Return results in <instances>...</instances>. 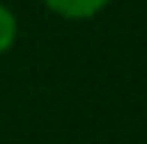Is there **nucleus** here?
<instances>
[{
    "instance_id": "f03ea898",
    "label": "nucleus",
    "mask_w": 147,
    "mask_h": 144,
    "mask_svg": "<svg viewBox=\"0 0 147 144\" xmlns=\"http://www.w3.org/2000/svg\"><path fill=\"white\" fill-rule=\"evenodd\" d=\"M15 36H18V21H15V15L0 3V54L15 45Z\"/></svg>"
},
{
    "instance_id": "f257e3e1",
    "label": "nucleus",
    "mask_w": 147,
    "mask_h": 144,
    "mask_svg": "<svg viewBox=\"0 0 147 144\" xmlns=\"http://www.w3.org/2000/svg\"><path fill=\"white\" fill-rule=\"evenodd\" d=\"M45 6L63 18H93L108 6V0H45Z\"/></svg>"
}]
</instances>
